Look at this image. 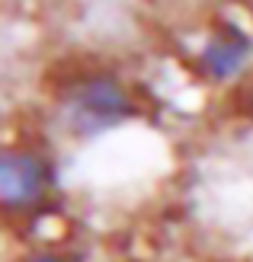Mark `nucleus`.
Instances as JSON below:
<instances>
[{
	"label": "nucleus",
	"instance_id": "nucleus-1",
	"mask_svg": "<svg viewBox=\"0 0 253 262\" xmlns=\"http://www.w3.org/2000/svg\"><path fill=\"white\" fill-rule=\"evenodd\" d=\"M64 106L71 109L74 122L100 128V125H112L119 119H125L131 112V102L125 96V90L119 86V80L112 77H87V80L74 83L71 93L64 96Z\"/></svg>",
	"mask_w": 253,
	"mask_h": 262
},
{
	"label": "nucleus",
	"instance_id": "nucleus-2",
	"mask_svg": "<svg viewBox=\"0 0 253 262\" xmlns=\"http://www.w3.org/2000/svg\"><path fill=\"white\" fill-rule=\"evenodd\" d=\"M45 163L29 150H7L0 157V202L7 211H26L42 199Z\"/></svg>",
	"mask_w": 253,
	"mask_h": 262
},
{
	"label": "nucleus",
	"instance_id": "nucleus-3",
	"mask_svg": "<svg viewBox=\"0 0 253 262\" xmlns=\"http://www.w3.org/2000/svg\"><path fill=\"white\" fill-rule=\"evenodd\" d=\"M250 42L234 29V26H224L218 35H211V42L202 51V68L215 77V80H224L228 74H234L241 68V61L247 58Z\"/></svg>",
	"mask_w": 253,
	"mask_h": 262
},
{
	"label": "nucleus",
	"instance_id": "nucleus-4",
	"mask_svg": "<svg viewBox=\"0 0 253 262\" xmlns=\"http://www.w3.org/2000/svg\"><path fill=\"white\" fill-rule=\"evenodd\" d=\"M26 262H68V259H61V256H55V253H35V256H29Z\"/></svg>",
	"mask_w": 253,
	"mask_h": 262
}]
</instances>
